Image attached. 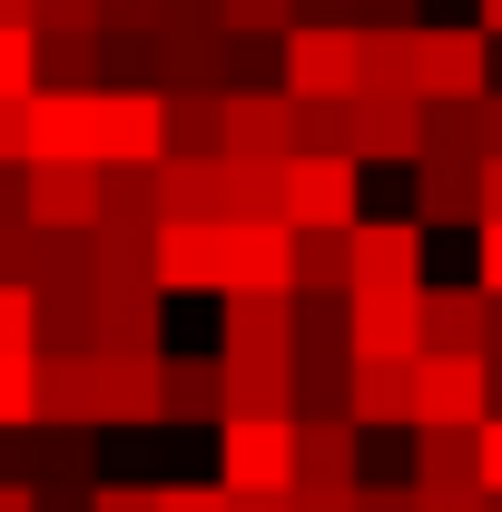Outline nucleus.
<instances>
[{
	"mask_svg": "<svg viewBox=\"0 0 502 512\" xmlns=\"http://www.w3.org/2000/svg\"><path fill=\"white\" fill-rule=\"evenodd\" d=\"M414 99L424 109H483L493 99V40L473 30V20H424L414 30Z\"/></svg>",
	"mask_w": 502,
	"mask_h": 512,
	"instance_id": "1",
	"label": "nucleus"
},
{
	"mask_svg": "<svg viewBox=\"0 0 502 512\" xmlns=\"http://www.w3.org/2000/svg\"><path fill=\"white\" fill-rule=\"evenodd\" d=\"M493 365L483 355H414V434H483Z\"/></svg>",
	"mask_w": 502,
	"mask_h": 512,
	"instance_id": "2",
	"label": "nucleus"
},
{
	"mask_svg": "<svg viewBox=\"0 0 502 512\" xmlns=\"http://www.w3.org/2000/svg\"><path fill=\"white\" fill-rule=\"evenodd\" d=\"M30 158L119 168V119H109V89H89V99H60V89H40V99H30Z\"/></svg>",
	"mask_w": 502,
	"mask_h": 512,
	"instance_id": "3",
	"label": "nucleus"
},
{
	"mask_svg": "<svg viewBox=\"0 0 502 512\" xmlns=\"http://www.w3.org/2000/svg\"><path fill=\"white\" fill-rule=\"evenodd\" d=\"M365 168L355 158H286V227L296 237H345L355 217H365V188H355Z\"/></svg>",
	"mask_w": 502,
	"mask_h": 512,
	"instance_id": "4",
	"label": "nucleus"
},
{
	"mask_svg": "<svg viewBox=\"0 0 502 512\" xmlns=\"http://www.w3.org/2000/svg\"><path fill=\"white\" fill-rule=\"evenodd\" d=\"M99 178H109V168L30 158V168H20V227H40V237H89V227H99Z\"/></svg>",
	"mask_w": 502,
	"mask_h": 512,
	"instance_id": "5",
	"label": "nucleus"
},
{
	"mask_svg": "<svg viewBox=\"0 0 502 512\" xmlns=\"http://www.w3.org/2000/svg\"><path fill=\"white\" fill-rule=\"evenodd\" d=\"M345 256H355V296H424V227L414 217H355Z\"/></svg>",
	"mask_w": 502,
	"mask_h": 512,
	"instance_id": "6",
	"label": "nucleus"
},
{
	"mask_svg": "<svg viewBox=\"0 0 502 512\" xmlns=\"http://www.w3.org/2000/svg\"><path fill=\"white\" fill-rule=\"evenodd\" d=\"M217 493H296V424H217Z\"/></svg>",
	"mask_w": 502,
	"mask_h": 512,
	"instance_id": "7",
	"label": "nucleus"
},
{
	"mask_svg": "<svg viewBox=\"0 0 502 512\" xmlns=\"http://www.w3.org/2000/svg\"><path fill=\"white\" fill-rule=\"evenodd\" d=\"M286 99H296V109H345V99H355V30L296 20V30H286Z\"/></svg>",
	"mask_w": 502,
	"mask_h": 512,
	"instance_id": "8",
	"label": "nucleus"
},
{
	"mask_svg": "<svg viewBox=\"0 0 502 512\" xmlns=\"http://www.w3.org/2000/svg\"><path fill=\"white\" fill-rule=\"evenodd\" d=\"M217 296H296V227H217Z\"/></svg>",
	"mask_w": 502,
	"mask_h": 512,
	"instance_id": "9",
	"label": "nucleus"
},
{
	"mask_svg": "<svg viewBox=\"0 0 502 512\" xmlns=\"http://www.w3.org/2000/svg\"><path fill=\"white\" fill-rule=\"evenodd\" d=\"M345 355L355 365H414L424 355V296H345Z\"/></svg>",
	"mask_w": 502,
	"mask_h": 512,
	"instance_id": "10",
	"label": "nucleus"
},
{
	"mask_svg": "<svg viewBox=\"0 0 502 512\" xmlns=\"http://www.w3.org/2000/svg\"><path fill=\"white\" fill-rule=\"evenodd\" d=\"M99 355L109 365H158L168 355V296L158 286H99Z\"/></svg>",
	"mask_w": 502,
	"mask_h": 512,
	"instance_id": "11",
	"label": "nucleus"
},
{
	"mask_svg": "<svg viewBox=\"0 0 502 512\" xmlns=\"http://www.w3.org/2000/svg\"><path fill=\"white\" fill-rule=\"evenodd\" d=\"M217 158L286 168V158H296V99H286V89H237V99H227V148H217Z\"/></svg>",
	"mask_w": 502,
	"mask_h": 512,
	"instance_id": "12",
	"label": "nucleus"
},
{
	"mask_svg": "<svg viewBox=\"0 0 502 512\" xmlns=\"http://www.w3.org/2000/svg\"><path fill=\"white\" fill-rule=\"evenodd\" d=\"M345 158L355 168H375V158L414 168L424 158V99H355L345 109Z\"/></svg>",
	"mask_w": 502,
	"mask_h": 512,
	"instance_id": "13",
	"label": "nucleus"
},
{
	"mask_svg": "<svg viewBox=\"0 0 502 512\" xmlns=\"http://www.w3.org/2000/svg\"><path fill=\"white\" fill-rule=\"evenodd\" d=\"M20 483L30 493H99V434H69V424H30L20 444Z\"/></svg>",
	"mask_w": 502,
	"mask_h": 512,
	"instance_id": "14",
	"label": "nucleus"
},
{
	"mask_svg": "<svg viewBox=\"0 0 502 512\" xmlns=\"http://www.w3.org/2000/svg\"><path fill=\"white\" fill-rule=\"evenodd\" d=\"M227 365V424H296V355H217Z\"/></svg>",
	"mask_w": 502,
	"mask_h": 512,
	"instance_id": "15",
	"label": "nucleus"
},
{
	"mask_svg": "<svg viewBox=\"0 0 502 512\" xmlns=\"http://www.w3.org/2000/svg\"><path fill=\"white\" fill-rule=\"evenodd\" d=\"M414 227H483V168L473 158H414Z\"/></svg>",
	"mask_w": 502,
	"mask_h": 512,
	"instance_id": "16",
	"label": "nucleus"
},
{
	"mask_svg": "<svg viewBox=\"0 0 502 512\" xmlns=\"http://www.w3.org/2000/svg\"><path fill=\"white\" fill-rule=\"evenodd\" d=\"M217 355H296V296H217Z\"/></svg>",
	"mask_w": 502,
	"mask_h": 512,
	"instance_id": "17",
	"label": "nucleus"
},
{
	"mask_svg": "<svg viewBox=\"0 0 502 512\" xmlns=\"http://www.w3.org/2000/svg\"><path fill=\"white\" fill-rule=\"evenodd\" d=\"M158 424H227V365L217 355H168L158 365Z\"/></svg>",
	"mask_w": 502,
	"mask_h": 512,
	"instance_id": "18",
	"label": "nucleus"
},
{
	"mask_svg": "<svg viewBox=\"0 0 502 512\" xmlns=\"http://www.w3.org/2000/svg\"><path fill=\"white\" fill-rule=\"evenodd\" d=\"M345 424L355 434H414V365H355L345 375Z\"/></svg>",
	"mask_w": 502,
	"mask_h": 512,
	"instance_id": "19",
	"label": "nucleus"
},
{
	"mask_svg": "<svg viewBox=\"0 0 502 512\" xmlns=\"http://www.w3.org/2000/svg\"><path fill=\"white\" fill-rule=\"evenodd\" d=\"M365 434L355 424H296V493H355L365 483Z\"/></svg>",
	"mask_w": 502,
	"mask_h": 512,
	"instance_id": "20",
	"label": "nucleus"
},
{
	"mask_svg": "<svg viewBox=\"0 0 502 512\" xmlns=\"http://www.w3.org/2000/svg\"><path fill=\"white\" fill-rule=\"evenodd\" d=\"M40 424L99 434V355H40Z\"/></svg>",
	"mask_w": 502,
	"mask_h": 512,
	"instance_id": "21",
	"label": "nucleus"
},
{
	"mask_svg": "<svg viewBox=\"0 0 502 512\" xmlns=\"http://www.w3.org/2000/svg\"><path fill=\"white\" fill-rule=\"evenodd\" d=\"M493 296L483 286H424V355H483Z\"/></svg>",
	"mask_w": 502,
	"mask_h": 512,
	"instance_id": "22",
	"label": "nucleus"
},
{
	"mask_svg": "<svg viewBox=\"0 0 502 512\" xmlns=\"http://www.w3.org/2000/svg\"><path fill=\"white\" fill-rule=\"evenodd\" d=\"M158 296H217V227H158Z\"/></svg>",
	"mask_w": 502,
	"mask_h": 512,
	"instance_id": "23",
	"label": "nucleus"
},
{
	"mask_svg": "<svg viewBox=\"0 0 502 512\" xmlns=\"http://www.w3.org/2000/svg\"><path fill=\"white\" fill-rule=\"evenodd\" d=\"M158 365H109L99 355V424H158Z\"/></svg>",
	"mask_w": 502,
	"mask_h": 512,
	"instance_id": "24",
	"label": "nucleus"
},
{
	"mask_svg": "<svg viewBox=\"0 0 502 512\" xmlns=\"http://www.w3.org/2000/svg\"><path fill=\"white\" fill-rule=\"evenodd\" d=\"M217 148H227V99L178 89L168 99V158H217Z\"/></svg>",
	"mask_w": 502,
	"mask_h": 512,
	"instance_id": "25",
	"label": "nucleus"
},
{
	"mask_svg": "<svg viewBox=\"0 0 502 512\" xmlns=\"http://www.w3.org/2000/svg\"><path fill=\"white\" fill-rule=\"evenodd\" d=\"M414 493H483L473 483V434H414Z\"/></svg>",
	"mask_w": 502,
	"mask_h": 512,
	"instance_id": "26",
	"label": "nucleus"
},
{
	"mask_svg": "<svg viewBox=\"0 0 502 512\" xmlns=\"http://www.w3.org/2000/svg\"><path fill=\"white\" fill-rule=\"evenodd\" d=\"M99 79H109V40H40V89L89 99Z\"/></svg>",
	"mask_w": 502,
	"mask_h": 512,
	"instance_id": "27",
	"label": "nucleus"
},
{
	"mask_svg": "<svg viewBox=\"0 0 502 512\" xmlns=\"http://www.w3.org/2000/svg\"><path fill=\"white\" fill-rule=\"evenodd\" d=\"M40 355H99V296H40Z\"/></svg>",
	"mask_w": 502,
	"mask_h": 512,
	"instance_id": "28",
	"label": "nucleus"
},
{
	"mask_svg": "<svg viewBox=\"0 0 502 512\" xmlns=\"http://www.w3.org/2000/svg\"><path fill=\"white\" fill-rule=\"evenodd\" d=\"M296 296H355L345 237H296Z\"/></svg>",
	"mask_w": 502,
	"mask_h": 512,
	"instance_id": "29",
	"label": "nucleus"
},
{
	"mask_svg": "<svg viewBox=\"0 0 502 512\" xmlns=\"http://www.w3.org/2000/svg\"><path fill=\"white\" fill-rule=\"evenodd\" d=\"M306 20V0H217V30L227 40H286Z\"/></svg>",
	"mask_w": 502,
	"mask_h": 512,
	"instance_id": "30",
	"label": "nucleus"
},
{
	"mask_svg": "<svg viewBox=\"0 0 502 512\" xmlns=\"http://www.w3.org/2000/svg\"><path fill=\"white\" fill-rule=\"evenodd\" d=\"M40 424V355H0V434Z\"/></svg>",
	"mask_w": 502,
	"mask_h": 512,
	"instance_id": "31",
	"label": "nucleus"
},
{
	"mask_svg": "<svg viewBox=\"0 0 502 512\" xmlns=\"http://www.w3.org/2000/svg\"><path fill=\"white\" fill-rule=\"evenodd\" d=\"M0 99H40V30H0Z\"/></svg>",
	"mask_w": 502,
	"mask_h": 512,
	"instance_id": "32",
	"label": "nucleus"
},
{
	"mask_svg": "<svg viewBox=\"0 0 502 512\" xmlns=\"http://www.w3.org/2000/svg\"><path fill=\"white\" fill-rule=\"evenodd\" d=\"M40 40H99V0H30Z\"/></svg>",
	"mask_w": 502,
	"mask_h": 512,
	"instance_id": "33",
	"label": "nucleus"
},
{
	"mask_svg": "<svg viewBox=\"0 0 502 512\" xmlns=\"http://www.w3.org/2000/svg\"><path fill=\"white\" fill-rule=\"evenodd\" d=\"M0 355H40V296L0 286Z\"/></svg>",
	"mask_w": 502,
	"mask_h": 512,
	"instance_id": "34",
	"label": "nucleus"
},
{
	"mask_svg": "<svg viewBox=\"0 0 502 512\" xmlns=\"http://www.w3.org/2000/svg\"><path fill=\"white\" fill-rule=\"evenodd\" d=\"M355 30H424V0H345Z\"/></svg>",
	"mask_w": 502,
	"mask_h": 512,
	"instance_id": "35",
	"label": "nucleus"
},
{
	"mask_svg": "<svg viewBox=\"0 0 502 512\" xmlns=\"http://www.w3.org/2000/svg\"><path fill=\"white\" fill-rule=\"evenodd\" d=\"M30 168V99H0V178Z\"/></svg>",
	"mask_w": 502,
	"mask_h": 512,
	"instance_id": "36",
	"label": "nucleus"
},
{
	"mask_svg": "<svg viewBox=\"0 0 502 512\" xmlns=\"http://www.w3.org/2000/svg\"><path fill=\"white\" fill-rule=\"evenodd\" d=\"M30 256H40V237L20 217H0V286H30Z\"/></svg>",
	"mask_w": 502,
	"mask_h": 512,
	"instance_id": "37",
	"label": "nucleus"
},
{
	"mask_svg": "<svg viewBox=\"0 0 502 512\" xmlns=\"http://www.w3.org/2000/svg\"><path fill=\"white\" fill-rule=\"evenodd\" d=\"M473 483H483V503H502V414L473 434Z\"/></svg>",
	"mask_w": 502,
	"mask_h": 512,
	"instance_id": "38",
	"label": "nucleus"
},
{
	"mask_svg": "<svg viewBox=\"0 0 502 512\" xmlns=\"http://www.w3.org/2000/svg\"><path fill=\"white\" fill-rule=\"evenodd\" d=\"M148 493H158V512H227L217 483H148Z\"/></svg>",
	"mask_w": 502,
	"mask_h": 512,
	"instance_id": "39",
	"label": "nucleus"
},
{
	"mask_svg": "<svg viewBox=\"0 0 502 512\" xmlns=\"http://www.w3.org/2000/svg\"><path fill=\"white\" fill-rule=\"evenodd\" d=\"M89 512H158V493H148V483H99Z\"/></svg>",
	"mask_w": 502,
	"mask_h": 512,
	"instance_id": "40",
	"label": "nucleus"
},
{
	"mask_svg": "<svg viewBox=\"0 0 502 512\" xmlns=\"http://www.w3.org/2000/svg\"><path fill=\"white\" fill-rule=\"evenodd\" d=\"M355 512H414V483H355Z\"/></svg>",
	"mask_w": 502,
	"mask_h": 512,
	"instance_id": "41",
	"label": "nucleus"
},
{
	"mask_svg": "<svg viewBox=\"0 0 502 512\" xmlns=\"http://www.w3.org/2000/svg\"><path fill=\"white\" fill-rule=\"evenodd\" d=\"M473 237H483V266H473V286H483V296H502V227H473Z\"/></svg>",
	"mask_w": 502,
	"mask_h": 512,
	"instance_id": "42",
	"label": "nucleus"
},
{
	"mask_svg": "<svg viewBox=\"0 0 502 512\" xmlns=\"http://www.w3.org/2000/svg\"><path fill=\"white\" fill-rule=\"evenodd\" d=\"M483 227H502V158H483Z\"/></svg>",
	"mask_w": 502,
	"mask_h": 512,
	"instance_id": "43",
	"label": "nucleus"
},
{
	"mask_svg": "<svg viewBox=\"0 0 502 512\" xmlns=\"http://www.w3.org/2000/svg\"><path fill=\"white\" fill-rule=\"evenodd\" d=\"M473 119H483V158H502V89L483 99V109H473Z\"/></svg>",
	"mask_w": 502,
	"mask_h": 512,
	"instance_id": "44",
	"label": "nucleus"
},
{
	"mask_svg": "<svg viewBox=\"0 0 502 512\" xmlns=\"http://www.w3.org/2000/svg\"><path fill=\"white\" fill-rule=\"evenodd\" d=\"M227 512H296V493H247V503L227 493Z\"/></svg>",
	"mask_w": 502,
	"mask_h": 512,
	"instance_id": "45",
	"label": "nucleus"
},
{
	"mask_svg": "<svg viewBox=\"0 0 502 512\" xmlns=\"http://www.w3.org/2000/svg\"><path fill=\"white\" fill-rule=\"evenodd\" d=\"M0 512H40V493L30 483H0Z\"/></svg>",
	"mask_w": 502,
	"mask_h": 512,
	"instance_id": "46",
	"label": "nucleus"
},
{
	"mask_svg": "<svg viewBox=\"0 0 502 512\" xmlns=\"http://www.w3.org/2000/svg\"><path fill=\"white\" fill-rule=\"evenodd\" d=\"M483 365H502V296H493V325H483Z\"/></svg>",
	"mask_w": 502,
	"mask_h": 512,
	"instance_id": "47",
	"label": "nucleus"
},
{
	"mask_svg": "<svg viewBox=\"0 0 502 512\" xmlns=\"http://www.w3.org/2000/svg\"><path fill=\"white\" fill-rule=\"evenodd\" d=\"M0 30H30V0H0Z\"/></svg>",
	"mask_w": 502,
	"mask_h": 512,
	"instance_id": "48",
	"label": "nucleus"
},
{
	"mask_svg": "<svg viewBox=\"0 0 502 512\" xmlns=\"http://www.w3.org/2000/svg\"><path fill=\"white\" fill-rule=\"evenodd\" d=\"M473 30H483V40H502V0H483V20H473Z\"/></svg>",
	"mask_w": 502,
	"mask_h": 512,
	"instance_id": "49",
	"label": "nucleus"
},
{
	"mask_svg": "<svg viewBox=\"0 0 502 512\" xmlns=\"http://www.w3.org/2000/svg\"><path fill=\"white\" fill-rule=\"evenodd\" d=\"M483 512H502V503H483Z\"/></svg>",
	"mask_w": 502,
	"mask_h": 512,
	"instance_id": "50",
	"label": "nucleus"
}]
</instances>
